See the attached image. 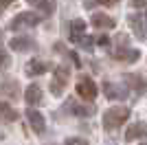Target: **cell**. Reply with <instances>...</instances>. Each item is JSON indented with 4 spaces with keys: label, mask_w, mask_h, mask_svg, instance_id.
Returning a JSON list of instances; mask_svg holds the SVG:
<instances>
[{
    "label": "cell",
    "mask_w": 147,
    "mask_h": 145,
    "mask_svg": "<svg viewBox=\"0 0 147 145\" xmlns=\"http://www.w3.org/2000/svg\"><path fill=\"white\" fill-rule=\"evenodd\" d=\"M127 119H129V108H125V106H117V108L105 110L103 125L108 127V130H112V127H117V125H123Z\"/></svg>",
    "instance_id": "6da1fadb"
},
{
    "label": "cell",
    "mask_w": 147,
    "mask_h": 145,
    "mask_svg": "<svg viewBox=\"0 0 147 145\" xmlns=\"http://www.w3.org/2000/svg\"><path fill=\"white\" fill-rule=\"evenodd\" d=\"M97 84L92 81L90 77H81L79 81H77V95L84 99V101H92V99H97Z\"/></svg>",
    "instance_id": "7a4b0ae2"
},
{
    "label": "cell",
    "mask_w": 147,
    "mask_h": 145,
    "mask_svg": "<svg viewBox=\"0 0 147 145\" xmlns=\"http://www.w3.org/2000/svg\"><path fill=\"white\" fill-rule=\"evenodd\" d=\"M37 22H40V16H37V13H31V11L18 13V16L11 20V31H20V29H26V26H35Z\"/></svg>",
    "instance_id": "3957f363"
},
{
    "label": "cell",
    "mask_w": 147,
    "mask_h": 145,
    "mask_svg": "<svg viewBox=\"0 0 147 145\" xmlns=\"http://www.w3.org/2000/svg\"><path fill=\"white\" fill-rule=\"evenodd\" d=\"M68 77H70L68 66H57L55 68V77H53V81H51V90H53V95H61V90H64Z\"/></svg>",
    "instance_id": "277c9868"
},
{
    "label": "cell",
    "mask_w": 147,
    "mask_h": 145,
    "mask_svg": "<svg viewBox=\"0 0 147 145\" xmlns=\"http://www.w3.org/2000/svg\"><path fill=\"white\" fill-rule=\"evenodd\" d=\"M26 119H29L31 127H33L37 134H42L44 130H46V121H44V117L40 115L35 108H29V110H26Z\"/></svg>",
    "instance_id": "5b68a950"
},
{
    "label": "cell",
    "mask_w": 147,
    "mask_h": 145,
    "mask_svg": "<svg viewBox=\"0 0 147 145\" xmlns=\"http://www.w3.org/2000/svg\"><path fill=\"white\" fill-rule=\"evenodd\" d=\"M145 136H147V123H134L125 132V141L127 143H132L134 139H145Z\"/></svg>",
    "instance_id": "8992f818"
},
{
    "label": "cell",
    "mask_w": 147,
    "mask_h": 145,
    "mask_svg": "<svg viewBox=\"0 0 147 145\" xmlns=\"http://www.w3.org/2000/svg\"><path fill=\"white\" fill-rule=\"evenodd\" d=\"M103 92L108 99H125L127 97V90L121 88L119 84H112V81H105L103 84Z\"/></svg>",
    "instance_id": "52a82bcc"
},
{
    "label": "cell",
    "mask_w": 147,
    "mask_h": 145,
    "mask_svg": "<svg viewBox=\"0 0 147 145\" xmlns=\"http://www.w3.org/2000/svg\"><path fill=\"white\" fill-rule=\"evenodd\" d=\"M24 99H26V103H29V108L37 106L40 99H42V88H40L37 84H31L29 88H26V92H24Z\"/></svg>",
    "instance_id": "ba28073f"
},
{
    "label": "cell",
    "mask_w": 147,
    "mask_h": 145,
    "mask_svg": "<svg viewBox=\"0 0 147 145\" xmlns=\"http://www.w3.org/2000/svg\"><path fill=\"white\" fill-rule=\"evenodd\" d=\"M114 20L110 16H105V13H94L92 16V26L94 29H114Z\"/></svg>",
    "instance_id": "9c48e42d"
},
{
    "label": "cell",
    "mask_w": 147,
    "mask_h": 145,
    "mask_svg": "<svg viewBox=\"0 0 147 145\" xmlns=\"http://www.w3.org/2000/svg\"><path fill=\"white\" fill-rule=\"evenodd\" d=\"M84 33H86V22L84 20H73L70 22V40L73 42H79L81 37H84Z\"/></svg>",
    "instance_id": "30bf717a"
},
{
    "label": "cell",
    "mask_w": 147,
    "mask_h": 145,
    "mask_svg": "<svg viewBox=\"0 0 147 145\" xmlns=\"http://www.w3.org/2000/svg\"><path fill=\"white\" fill-rule=\"evenodd\" d=\"M18 119V112L9 106V103L0 101V123H11V121Z\"/></svg>",
    "instance_id": "8fae6325"
},
{
    "label": "cell",
    "mask_w": 147,
    "mask_h": 145,
    "mask_svg": "<svg viewBox=\"0 0 147 145\" xmlns=\"http://www.w3.org/2000/svg\"><path fill=\"white\" fill-rule=\"evenodd\" d=\"M49 70V64L46 62H42V60H31L29 64H26V75H42V72H46Z\"/></svg>",
    "instance_id": "7c38bea8"
},
{
    "label": "cell",
    "mask_w": 147,
    "mask_h": 145,
    "mask_svg": "<svg viewBox=\"0 0 147 145\" xmlns=\"http://www.w3.org/2000/svg\"><path fill=\"white\" fill-rule=\"evenodd\" d=\"M125 79H127V84L132 86V88H134L136 92H141V95H143V92L147 90V81L141 77V75H127Z\"/></svg>",
    "instance_id": "4fadbf2b"
},
{
    "label": "cell",
    "mask_w": 147,
    "mask_h": 145,
    "mask_svg": "<svg viewBox=\"0 0 147 145\" xmlns=\"http://www.w3.org/2000/svg\"><path fill=\"white\" fill-rule=\"evenodd\" d=\"M11 48L13 51H26V48H31L33 46V42H31V37H26V35H20V37H11Z\"/></svg>",
    "instance_id": "5bb4252c"
},
{
    "label": "cell",
    "mask_w": 147,
    "mask_h": 145,
    "mask_svg": "<svg viewBox=\"0 0 147 145\" xmlns=\"http://www.w3.org/2000/svg\"><path fill=\"white\" fill-rule=\"evenodd\" d=\"M68 110H70L73 115H84V117L94 115V108H92V106H79V103H75V101H68Z\"/></svg>",
    "instance_id": "9a60e30c"
},
{
    "label": "cell",
    "mask_w": 147,
    "mask_h": 145,
    "mask_svg": "<svg viewBox=\"0 0 147 145\" xmlns=\"http://www.w3.org/2000/svg\"><path fill=\"white\" fill-rule=\"evenodd\" d=\"M138 51H132V48H123V51H117L114 53V57L117 60H121V62H136L138 60Z\"/></svg>",
    "instance_id": "2e32d148"
},
{
    "label": "cell",
    "mask_w": 147,
    "mask_h": 145,
    "mask_svg": "<svg viewBox=\"0 0 147 145\" xmlns=\"http://www.w3.org/2000/svg\"><path fill=\"white\" fill-rule=\"evenodd\" d=\"M26 2H31V5L40 7V9H44V11H49V13L55 9V2H53V0H26Z\"/></svg>",
    "instance_id": "e0dca14e"
},
{
    "label": "cell",
    "mask_w": 147,
    "mask_h": 145,
    "mask_svg": "<svg viewBox=\"0 0 147 145\" xmlns=\"http://www.w3.org/2000/svg\"><path fill=\"white\" fill-rule=\"evenodd\" d=\"M66 145H88V141L86 139H68Z\"/></svg>",
    "instance_id": "ac0fdd59"
},
{
    "label": "cell",
    "mask_w": 147,
    "mask_h": 145,
    "mask_svg": "<svg viewBox=\"0 0 147 145\" xmlns=\"http://www.w3.org/2000/svg\"><path fill=\"white\" fill-rule=\"evenodd\" d=\"M97 2H101V5H108V7H112V5H117L119 0H97Z\"/></svg>",
    "instance_id": "d6986e66"
},
{
    "label": "cell",
    "mask_w": 147,
    "mask_h": 145,
    "mask_svg": "<svg viewBox=\"0 0 147 145\" xmlns=\"http://www.w3.org/2000/svg\"><path fill=\"white\" fill-rule=\"evenodd\" d=\"M2 64H7V53L5 51H0V66H2Z\"/></svg>",
    "instance_id": "ffe728a7"
},
{
    "label": "cell",
    "mask_w": 147,
    "mask_h": 145,
    "mask_svg": "<svg viewBox=\"0 0 147 145\" xmlns=\"http://www.w3.org/2000/svg\"><path fill=\"white\" fill-rule=\"evenodd\" d=\"M132 5H134V7H143V5H147V0H134Z\"/></svg>",
    "instance_id": "44dd1931"
},
{
    "label": "cell",
    "mask_w": 147,
    "mask_h": 145,
    "mask_svg": "<svg viewBox=\"0 0 147 145\" xmlns=\"http://www.w3.org/2000/svg\"><path fill=\"white\" fill-rule=\"evenodd\" d=\"M94 2H97V0H86L84 5H86V7H94Z\"/></svg>",
    "instance_id": "7402d4cb"
},
{
    "label": "cell",
    "mask_w": 147,
    "mask_h": 145,
    "mask_svg": "<svg viewBox=\"0 0 147 145\" xmlns=\"http://www.w3.org/2000/svg\"><path fill=\"white\" fill-rule=\"evenodd\" d=\"M9 2H13V0H0V7H7Z\"/></svg>",
    "instance_id": "603a6c76"
},
{
    "label": "cell",
    "mask_w": 147,
    "mask_h": 145,
    "mask_svg": "<svg viewBox=\"0 0 147 145\" xmlns=\"http://www.w3.org/2000/svg\"><path fill=\"white\" fill-rule=\"evenodd\" d=\"M2 139H5V134H2V132H0V141H2Z\"/></svg>",
    "instance_id": "cb8c5ba5"
},
{
    "label": "cell",
    "mask_w": 147,
    "mask_h": 145,
    "mask_svg": "<svg viewBox=\"0 0 147 145\" xmlns=\"http://www.w3.org/2000/svg\"><path fill=\"white\" fill-rule=\"evenodd\" d=\"M141 145H147V143H141Z\"/></svg>",
    "instance_id": "d4e9b609"
}]
</instances>
